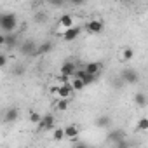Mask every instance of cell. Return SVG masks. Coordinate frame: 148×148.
I'll return each mask as SVG.
<instances>
[{
	"instance_id": "obj_1",
	"label": "cell",
	"mask_w": 148,
	"mask_h": 148,
	"mask_svg": "<svg viewBox=\"0 0 148 148\" xmlns=\"http://www.w3.org/2000/svg\"><path fill=\"white\" fill-rule=\"evenodd\" d=\"M0 28H2L4 35H11L18 28V16L12 12H5L0 16Z\"/></svg>"
},
{
	"instance_id": "obj_2",
	"label": "cell",
	"mask_w": 148,
	"mask_h": 148,
	"mask_svg": "<svg viewBox=\"0 0 148 148\" xmlns=\"http://www.w3.org/2000/svg\"><path fill=\"white\" fill-rule=\"evenodd\" d=\"M51 92L52 96H56V99H70L71 101V96H73V87H71V82L70 84H59L56 87H51Z\"/></svg>"
},
{
	"instance_id": "obj_3",
	"label": "cell",
	"mask_w": 148,
	"mask_h": 148,
	"mask_svg": "<svg viewBox=\"0 0 148 148\" xmlns=\"http://www.w3.org/2000/svg\"><path fill=\"white\" fill-rule=\"evenodd\" d=\"M86 32L87 33H91V35H98V33H101L103 32V28H105V25H103V21L101 19H91V21H87L86 23Z\"/></svg>"
},
{
	"instance_id": "obj_4",
	"label": "cell",
	"mask_w": 148,
	"mask_h": 148,
	"mask_svg": "<svg viewBox=\"0 0 148 148\" xmlns=\"http://www.w3.org/2000/svg\"><path fill=\"white\" fill-rule=\"evenodd\" d=\"M77 64L75 63H73V61H66V63H63L61 64V68H59V73H61V75L63 77H75V73H77Z\"/></svg>"
},
{
	"instance_id": "obj_5",
	"label": "cell",
	"mask_w": 148,
	"mask_h": 148,
	"mask_svg": "<svg viewBox=\"0 0 148 148\" xmlns=\"http://www.w3.org/2000/svg\"><path fill=\"white\" fill-rule=\"evenodd\" d=\"M58 26H59L61 35H63L66 30L73 28V16H71V14H63V16L59 18V21H58Z\"/></svg>"
},
{
	"instance_id": "obj_6",
	"label": "cell",
	"mask_w": 148,
	"mask_h": 148,
	"mask_svg": "<svg viewBox=\"0 0 148 148\" xmlns=\"http://www.w3.org/2000/svg\"><path fill=\"white\" fill-rule=\"evenodd\" d=\"M138 73L134 71V70H131V68H127V70H124L122 71V80L125 82V84H129V86H134L136 82H138Z\"/></svg>"
},
{
	"instance_id": "obj_7",
	"label": "cell",
	"mask_w": 148,
	"mask_h": 148,
	"mask_svg": "<svg viewBox=\"0 0 148 148\" xmlns=\"http://www.w3.org/2000/svg\"><path fill=\"white\" fill-rule=\"evenodd\" d=\"M124 139H125V132H124L122 129H112L110 134H108V141H110L112 145H117V143H120V141H124Z\"/></svg>"
},
{
	"instance_id": "obj_8",
	"label": "cell",
	"mask_w": 148,
	"mask_h": 148,
	"mask_svg": "<svg viewBox=\"0 0 148 148\" xmlns=\"http://www.w3.org/2000/svg\"><path fill=\"white\" fill-rule=\"evenodd\" d=\"M64 136H66V139H75V138H80V129H79V125L77 124H70V125H66L64 127Z\"/></svg>"
},
{
	"instance_id": "obj_9",
	"label": "cell",
	"mask_w": 148,
	"mask_h": 148,
	"mask_svg": "<svg viewBox=\"0 0 148 148\" xmlns=\"http://www.w3.org/2000/svg\"><path fill=\"white\" fill-rule=\"evenodd\" d=\"M101 68H103V64H101V63H96V61H91V63L84 64V70L89 73V75H94V77H98V75H99Z\"/></svg>"
},
{
	"instance_id": "obj_10",
	"label": "cell",
	"mask_w": 148,
	"mask_h": 148,
	"mask_svg": "<svg viewBox=\"0 0 148 148\" xmlns=\"http://www.w3.org/2000/svg\"><path fill=\"white\" fill-rule=\"evenodd\" d=\"M38 127L44 129V131L52 129V127H54V115H52V113H45V115L42 117V122L38 124Z\"/></svg>"
},
{
	"instance_id": "obj_11",
	"label": "cell",
	"mask_w": 148,
	"mask_h": 148,
	"mask_svg": "<svg viewBox=\"0 0 148 148\" xmlns=\"http://www.w3.org/2000/svg\"><path fill=\"white\" fill-rule=\"evenodd\" d=\"M79 35H80V26H73V28H70L63 33V38L66 42H73L75 38H79Z\"/></svg>"
},
{
	"instance_id": "obj_12",
	"label": "cell",
	"mask_w": 148,
	"mask_h": 148,
	"mask_svg": "<svg viewBox=\"0 0 148 148\" xmlns=\"http://www.w3.org/2000/svg\"><path fill=\"white\" fill-rule=\"evenodd\" d=\"M96 125H98V127H101V129H106V127H110V125H112V119H110L108 115H101V117H98Z\"/></svg>"
},
{
	"instance_id": "obj_13",
	"label": "cell",
	"mask_w": 148,
	"mask_h": 148,
	"mask_svg": "<svg viewBox=\"0 0 148 148\" xmlns=\"http://www.w3.org/2000/svg\"><path fill=\"white\" fill-rule=\"evenodd\" d=\"M132 58H134V51H132L131 47L122 49V52H120V59H122V61H131Z\"/></svg>"
},
{
	"instance_id": "obj_14",
	"label": "cell",
	"mask_w": 148,
	"mask_h": 148,
	"mask_svg": "<svg viewBox=\"0 0 148 148\" xmlns=\"http://www.w3.org/2000/svg\"><path fill=\"white\" fill-rule=\"evenodd\" d=\"M42 117H44V115H40V113H38V112H35V110H32V112L28 113L30 122H32V124H37V125L42 122Z\"/></svg>"
},
{
	"instance_id": "obj_15",
	"label": "cell",
	"mask_w": 148,
	"mask_h": 148,
	"mask_svg": "<svg viewBox=\"0 0 148 148\" xmlns=\"http://www.w3.org/2000/svg\"><path fill=\"white\" fill-rule=\"evenodd\" d=\"M52 51V44L51 42H44L42 45H38V49H37V54H47V52H51Z\"/></svg>"
},
{
	"instance_id": "obj_16",
	"label": "cell",
	"mask_w": 148,
	"mask_h": 148,
	"mask_svg": "<svg viewBox=\"0 0 148 148\" xmlns=\"http://www.w3.org/2000/svg\"><path fill=\"white\" fill-rule=\"evenodd\" d=\"M70 106V99H56V110L58 112H64Z\"/></svg>"
},
{
	"instance_id": "obj_17",
	"label": "cell",
	"mask_w": 148,
	"mask_h": 148,
	"mask_svg": "<svg viewBox=\"0 0 148 148\" xmlns=\"http://www.w3.org/2000/svg\"><path fill=\"white\" fill-rule=\"evenodd\" d=\"M16 119H18V110L16 108H11V110L5 112V117H4L5 122H14Z\"/></svg>"
},
{
	"instance_id": "obj_18",
	"label": "cell",
	"mask_w": 148,
	"mask_h": 148,
	"mask_svg": "<svg viewBox=\"0 0 148 148\" xmlns=\"http://www.w3.org/2000/svg\"><path fill=\"white\" fill-rule=\"evenodd\" d=\"M52 138L56 139V141H63L66 136H64V127H56L54 131H52Z\"/></svg>"
},
{
	"instance_id": "obj_19",
	"label": "cell",
	"mask_w": 148,
	"mask_h": 148,
	"mask_svg": "<svg viewBox=\"0 0 148 148\" xmlns=\"http://www.w3.org/2000/svg\"><path fill=\"white\" fill-rule=\"evenodd\" d=\"M71 87H73V91H75V92H79V91H82V89L86 87V84H84L80 79H73V80H71Z\"/></svg>"
},
{
	"instance_id": "obj_20",
	"label": "cell",
	"mask_w": 148,
	"mask_h": 148,
	"mask_svg": "<svg viewBox=\"0 0 148 148\" xmlns=\"http://www.w3.org/2000/svg\"><path fill=\"white\" fill-rule=\"evenodd\" d=\"M134 103H136L138 106H145V105H146V96H145L143 92H138V94L134 96Z\"/></svg>"
},
{
	"instance_id": "obj_21",
	"label": "cell",
	"mask_w": 148,
	"mask_h": 148,
	"mask_svg": "<svg viewBox=\"0 0 148 148\" xmlns=\"http://www.w3.org/2000/svg\"><path fill=\"white\" fill-rule=\"evenodd\" d=\"M138 129L139 131H148V117H141L138 120Z\"/></svg>"
},
{
	"instance_id": "obj_22",
	"label": "cell",
	"mask_w": 148,
	"mask_h": 148,
	"mask_svg": "<svg viewBox=\"0 0 148 148\" xmlns=\"http://www.w3.org/2000/svg\"><path fill=\"white\" fill-rule=\"evenodd\" d=\"M96 79H98V77H94V75H89V73H86V77L82 79V82H84L86 86H91V84H94V82H96Z\"/></svg>"
},
{
	"instance_id": "obj_23",
	"label": "cell",
	"mask_w": 148,
	"mask_h": 148,
	"mask_svg": "<svg viewBox=\"0 0 148 148\" xmlns=\"http://www.w3.org/2000/svg\"><path fill=\"white\" fill-rule=\"evenodd\" d=\"M113 148H129V143L124 139V141H120V143H117V145H113Z\"/></svg>"
},
{
	"instance_id": "obj_24",
	"label": "cell",
	"mask_w": 148,
	"mask_h": 148,
	"mask_svg": "<svg viewBox=\"0 0 148 148\" xmlns=\"http://www.w3.org/2000/svg\"><path fill=\"white\" fill-rule=\"evenodd\" d=\"M5 64H7V56H5V54H2V56H0V66L5 68Z\"/></svg>"
},
{
	"instance_id": "obj_25",
	"label": "cell",
	"mask_w": 148,
	"mask_h": 148,
	"mask_svg": "<svg viewBox=\"0 0 148 148\" xmlns=\"http://www.w3.org/2000/svg\"><path fill=\"white\" fill-rule=\"evenodd\" d=\"M73 148H89V145L84 143V141H80V143H77V145H73Z\"/></svg>"
},
{
	"instance_id": "obj_26",
	"label": "cell",
	"mask_w": 148,
	"mask_h": 148,
	"mask_svg": "<svg viewBox=\"0 0 148 148\" xmlns=\"http://www.w3.org/2000/svg\"><path fill=\"white\" fill-rule=\"evenodd\" d=\"M4 148H11V146H4Z\"/></svg>"
},
{
	"instance_id": "obj_27",
	"label": "cell",
	"mask_w": 148,
	"mask_h": 148,
	"mask_svg": "<svg viewBox=\"0 0 148 148\" xmlns=\"http://www.w3.org/2000/svg\"><path fill=\"white\" fill-rule=\"evenodd\" d=\"M89 148H94V146H89Z\"/></svg>"
}]
</instances>
